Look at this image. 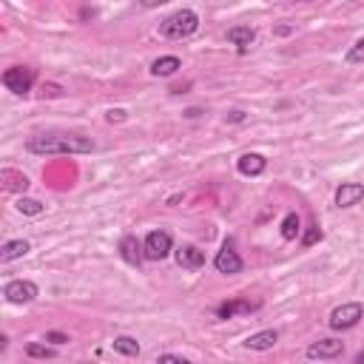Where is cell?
Instances as JSON below:
<instances>
[{
    "label": "cell",
    "instance_id": "obj_2",
    "mask_svg": "<svg viewBox=\"0 0 364 364\" xmlns=\"http://www.w3.org/2000/svg\"><path fill=\"white\" fill-rule=\"evenodd\" d=\"M199 29V17L197 12L191 9H179L174 15H168L163 23H160V35L163 37H171V40H182V37H188Z\"/></svg>",
    "mask_w": 364,
    "mask_h": 364
},
{
    "label": "cell",
    "instance_id": "obj_14",
    "mask_svg": "<svg viewBox=\"0 0 364 364\" xmlns=\"http://www.w3.org/2000/svg\"><path fill=\"white\" fill-rule=\"evenodd\" d=\"M276 342H279V330H259V333L248 336V339H245V347L262 353V350H271Z\"/></svg>",
    "mask_w": 364,
    "mask_h": 364
},
{
    "label": "cell",
    "instance_id": "obj_3",
    "mask_svg": "<svg viewBox=\"0 0 364 364\" xmlns=\"http://www.w3.org/2000/svg\"><path fill=\"white\" fill-rule=\"evenodd\" d=\"M3 86L12 91V94H29L32 86H35V71L26 69V66H12L3 71Z\"/></svg>",
    "mask_w": 364,
    "mask_h": 364
},
{
    "label": "cell",
    "instance_id": "obj_16",
    "mask_svg": "<svg viewBox=\"0 0 364 364\" xmlns=\"http://www.w3.org/2000/svg\"><path fill=\"white\" fill-rule=\"evenodd\" d=\"M179 69H182V60L174 57V55L160 57V60H154V63H151V74H154V77H171V74H176Z\"/></svg>",
    "mask_w": 364,
    "mask_h": 364
},
{
    "label": "cell",
    "instance_id": "obj_26",
    "mask_svg": "<svg viewBox=\"0 0 364 364\" xmlns=\"http://www.w3.org/2000/svg\"><path fill=\"white\" fill-rule=\"evenodd\" d=\"M60 94H63V89H60V86H55V83L43 86V97H60Z\"/></svg>",
    "mask_w": 364,
    "mask_h": 364
},
{
    "label": "cell",
    "instance_id": "obj_4",
    "mask_svg": "<svg viewBox=\"0 0 364 364\" xmlns=\"http://www.w3.org/2000/svg\"><path fill=\"white\" fill-rule=\"evenodd\" d=\"M361 316H364V307H361L358 302H347V304H342V307L333 310L330 319H327V325H330L333 330H350V327H356V325L361 322Z\"/></svg>",
    "mask_w": 364,
    "mask_h": 364
},
{
    "label": "cell",
    "instance_id": "obj_7",
    "mask_svg": "<svg viewBox=\"0 0 364 364\" xmlns=\"http://www.w3.org/2000/svg\"><path fill=\"white\" fill-rule=\"evenodd\" d=\"M214 268L219 271V273H225V276H233V273H242V256L233 251L230 245H225L219 253H217V259H214Z\"/></svg>",
    "mask_w": 364,
    "mask_h": 364
},
{
    "label": "cell",
    "instance_id": "obj_6",
    "mask_svg": "<svg viewBox=\"0 0 364 364\" xmlns=\"http://www.w3.org/2000/svg\"><path fill=\"white\" fill-rule=\"evenodd\" d=\"M37 293H40L37 284L29 282V279H15L3 288V296H6L9 304H29V302L37 299Z\"/></svg>",
    "mask_w": 364,
    "mask_h": 364
},
{
    "label": "cell",
    "instance_id": "obj_27",
    "mask_svg": "<svg viewBox=\"0 0 364 364\" xmlns=\"http://www.w3.org/2000/svg\"><path fill=\"white\" fill-rule=\"evenodd\" d=\"M140 3H143L145 9H157V6H165V3H171V0H140Z\"/></svg>",
    "mask_w": 364,
    "mask_h": 364
},
{
    "label": "cell",
    "instance_id": "obj_22",
    "mask_svg": "<svg viewBox=\"0 0 364 364\" xmlns=\"http://www.w3.org/2000/svg\"><path fill=\"white\" fill-rule=\"evenodd\" d=\"M26 356H32V358H55L57 353L51 350V347H46V345H26Z\"/></svg>",
    "mask_w": 364,
    "mask_h": 364
},
{
    "label": "cell",
    "instance_id": "obj_9",
    "mask_svg": "<svg viewBox=\"0 0 364 364\" xmlns=\"http://www.w3.org/2000/svg\"><path fill=\"white\" fill-rule=\"evenodd\" d=\"M364 199V185L361 182H342L339 191H336V205L339 208H353Z\"/></svg>",
    "mask_w": 364,
    "mask_h": 364
},
{
    "label": "cell",
    "instance_id": "obj_10",
    "mask_svg": "<svg viewBox=\"0 0 364 364\" xmlns=\"http://www.w3.org/2000/svg\"><path fill=\"white\" fill-rule=\"evenodd\" d=\"M262 307V302H251V299H233L217 307V316L219 319H233L237 313H253V310Z\"/></svg>",
    "mask_w": 364,
    "mask_h": 364
},
{
    "label": "cell",
    "instance_id": "obj_17",
    "mask_svg": "<svg viewBox=\"0 0 364 364\" xmlns=\"http://www.w3.org/2000/svg\"><path fill=\"white\" fill-rule=\"evenodd\" d=\"M29 251H32V245L26 239H12V242H6L3 248H0V262H12V259H20Z\"/></svg>",
    "mask_w": 364,
    "mask_h": 364
},
{
    "label": "cell",
    "instance_id": "obj_18",
    "mask_svg": "<svg viewBox=\"0 0 364 364\" xmlns=\"http://www.w3.org/2000/svg\"><path fill=\"white\" fill-rule=\"evenodd\" d=\"M0 179H3V191H26V188H29V179H26V174L12 171V168H6L3 174H0Z\"/></svg>",
    "mask_w": 364,
    "mask_h": 364
},
{
    "label": "cell",
    "instance_id": "obj_1",
    "mask_svg": "<svg viewBox=\"0 0 364 364\" xmlns=\"http://www.w3.org/2000/svg\"><path fill=\"white\" fill-rule=\"evenodd\" d=\"M26 148L40 157H55V154H91L94 143L80 134H37L26 143Z\"/></svg>",
    "mask_w": 364,
    "mask_h": 364
},
{
    "label": "cell",
    "instance_id": "obj_21",
    "mask_svg": "<svg viewBox=\"0 0 364 364\" xmlns=\"http://www.w3.org/2000/svg\"><path fill=\"white\" fill-rule=\"evenodd\" d=\"M17 211L26 214V217H40V214H43V202H40V199H32V197H20V199H17Z\"/></svg>",
    "mask_w": 364,
    "mask_h": 364
},
{
    "label": "cell",
    "instance_id": "obj_20",
    "mask_svg": "<svg viewBox=\"0 0 364 364\" xmlns=\"http://www.w3.org/2000/svg\"><path fill=\"white\" fill-rule=\"evenodd\" d=\"M302 233V222H299V217L296 214H288L282 219V239H288V242H293L296 237Z\"/></svg>",
    "mask_w": 364,
    "mask_h": 364
},
{
    "label": "cell",
    "instance_id": "obj_13",
    "mask_svg": "<svg viewBox=\"0 0 364 364\" xmlns=\"http://www.w3.org/2000/svg\"><path fill=\"white\" fill-rule=\"evenodd\" d=\"M237 168H239L242 176H259L268 168V160L262 157V154H242V157L237 160Z\"/></svg>",
    "mask_w": 364,
    "mask_h": 364
},
{
    "label": "cell",
    "instance_id": "obj_23",
    "mask_svg": "<svg viewBox=\"0 0 364 364\" xmlns=\"http://www.w3.org/2000/svg\"><path fill=\"white\" fill-rule=\"evenodd\" d=\"M322 237H325L322 228H319V225H310V228L304 230V237H302V245H304V248H310V245H316Z\"/></svg>",
    "mask_w": 364,
    "mask_h": 364
},
{
    "label": "cell",
    "instance_id": "obj_28",
    "mask_svg": "<svg viewBox=\"0 0 364 364\" xmlns=\"http://www.w3.org/2000/svg\"><path fill=\"white\" fill-rule=\"evenodd\" d=\"M157 361H176V364H185V358H179V356H168V353H165V356H160Z\"/></svg>",
    "mask_w": 364,
    "mask_h": 364
},
{
    "label": "cell",
    "instance_id": "obj_12",
    "mask_svg": "<svg viewBox=\"0 0 364 364\" xmlns=\"http://www.w3.org/2000/svg\"><path fill=\"white\" fill-rule=\"evenodd\" d=\"M120 256L125 259L128 265L140 268V262L145 259V251H143L140 239H137V237H131V233H128V237H122V239H120Z\"/></svg>",
    "mask_w": 364,
    "mask_h": 364
},
{
    "label": "cell",
    "instance_id": "obj_5",
    "mask_svg": "<svg viewBox=\"0 0 364 364\" xmlns=\"http://www.w3.org/2000/svg\"><path fill=\"white\" fill-rule=\"evenodd\" d=\"M143 251H145V259H151V262H160V259H165L174 251L171 233L168 230H151L148 237H145V242H143Z\"/></svg>",
    "mask_w": 364,
    "mask_h": 364
},
{
    "label": "cell",
    "instance_id": "obj_30",
    "mask_svg": "<svg viewBox=\"0 0 364 364\" xmlns=\"http://www.w3.org/2000/svg\"><path fill=\"white\" fill-rule=\"evenodd\" d=\"M228 120H230V122H242V120H245V114H242V111H230V117H228Z\"/></svg>",
    "mask_w": 364,
    "mask_h": 364
},
{
    "label": "cell",
    "instance_id": "obj_25",
    "mask_svg": "<svg viewBox=\"0 0 364 364\" xmlns=\"http://www.w3.org/2000/svg\"><path fill=\"white\" fill-rule=\"evenodd\" d=\"M46 342H51V345H69L71 339H69L66 333H60V330H48L46 333Z\"/></svg>",
    "mask_w": 364,
    "mask_h": 364
},
{
    "label": "cell",
    "instance_id": "obj_29",
    "mask_svg": "<svg viewBox=\"0 0 364 364\" xmlns=\"http://www.w3.org/2000/svg\"><path fill=\"white\" fill-rule=\"evenodd\" d=\"M109 120H111V122H114V120L120 122V120H125V111H120V109H117V111H109Z\"/></svg>",
    "mask_w": 364,
    "mask_h": 364
},
{
    "label": "cell",
    "instance_id": "obj_19",
    "mask_svg": "<svg viewBox=\"0 0 364 364\" xmlns=\"http://www.w3.org/2000/svg\"><path fill=\"white\" fill-rule=\"evenodd\" d=\"M114 350L120 353V356H140V342L137 339H131V336H117L114 339Z\"/></svg>",
    "mask_w": 364,
    "mask_h": 364
},
{
    "label": "cell",
    "instance_id": "obj_8",
    "mask_svg": "<svg viewBox=\"0 0 364 364\" xmlns=\"http://www.w3.org/2000/svg\"><path fill=\"white\" fill-rule=\"evenodd\" d=\"M176 265L182 271H199V268H205V251L197 248V245H182L176 251Z\"/></svg>",
    "mask_w": 364,
    "mask_h": 364
},
{
    "label": "cell",
    "instance_id": "obj_15",
    "mask_svg": "<svg viewBox=\"0 0 364 364\" xmlns=\"http://www.w3.org/2000/svg\"><path fill=\"white\" fill-rule=\"evenodd\" d=\"M228 40L233 46H239V51H248L251 43L256 40V32L251 29V26H233V29H228Z\"/></svg>",
    "mask_w": 364,
    "mask_h": 364
},
{
    "label": "cell",
    "instance_id": "obj_24",
    "mask_svg": "<svg viewBox=\"0 0 364 364\" xmlns=\"http://www.w3.org/2000/svg\"><path fill=\"white\" fill-rule=\"evenodd\" d=\"M347 63H364V37L356 40V43L350 46V51H347Z\"/></svg>",
    "mask_w": 364,
    "mask_h": 364
},
{
    "label": "cell",
    "instance_id": "obj_31",
    "mask_svg": "<svg viewBox=\"0 0 364 364\" xmlns=\"http://www.w3.org/2000/svg\"><path fill=\"white\" fill-rule=\"evenodd\" d=\"M356 364H364V350H361V353L356 356Z\"/></svg>",
    "mask_w": 364,
    "mask_h": 364
},
{
    "label": "cell",
    "instance_id": "obj_11",
    "mask_svg": "<svg viewBox=\"0 0 364 364\" xmlns=\"http://www.w3.org/2000/svg\"><path fill=\"white\" fill-rule=\"evenodd\" d=\"M345 353V345L339 339H322L307 347V358H336Z\"/></svg>",
    "mask_w": 364,
    "mask_h": 364
}]
</instances>
